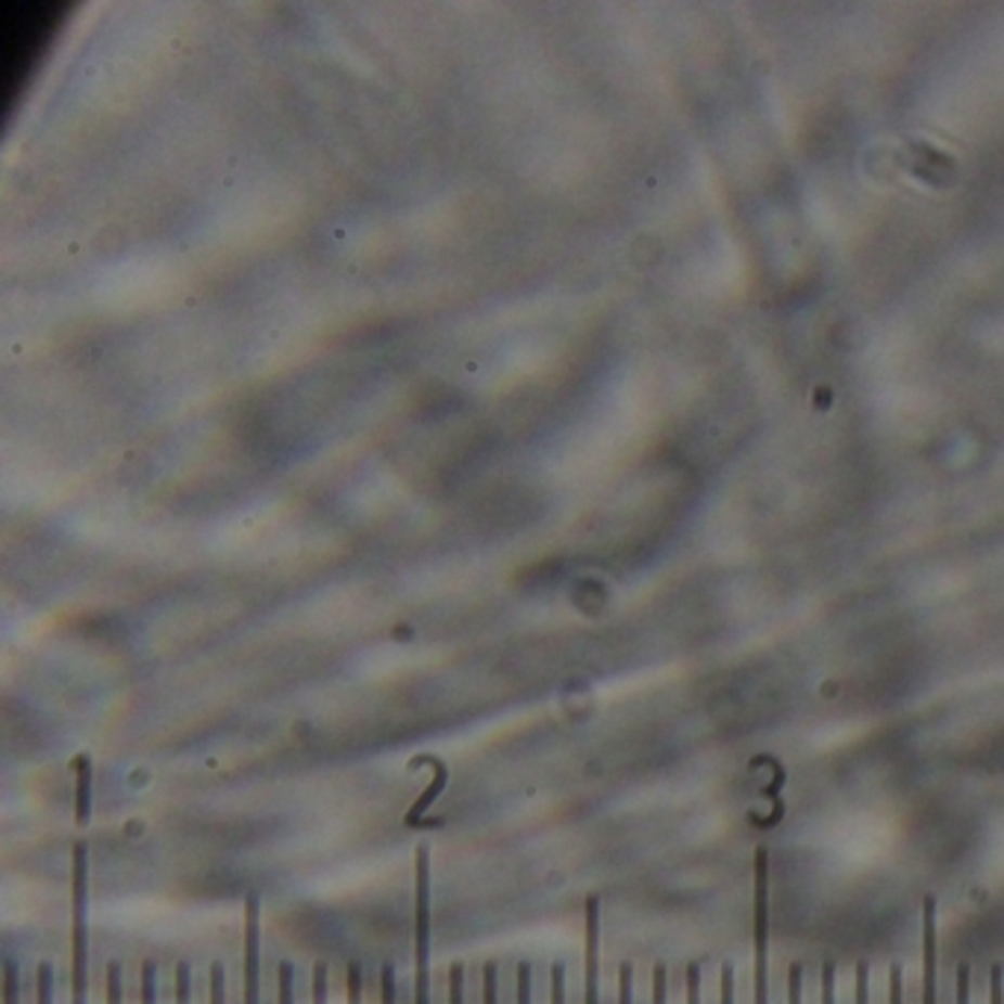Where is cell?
I'll use <instances>...</instances> for the list:
<instances>
[{"instance_id":"obj_31","label":"cell","mask_w":1004,"mask_h":1004,"mask_svg":"<svg viewBox=\"0 0 1004 1004\" xmlns=\"http://www.w3.org/2000/svg\"><path fill=\"white\" fill-rule=\"evenodd\" d=\"M722 1004H734V966H722Z\"/></svg>"},{"instance_id":"obj_22","label":"cell","mask_w":1004,"mask_h":1004,"mask_svg":"<svg viewBox=\"0 0 1004 1004\" xmlns=\"http://www.w3.org/2000/svg\"><path fill=\"white\" fill-rule=\"evenodd\" d=\"M801 995H805V969L793 966L787 975V1004H801Z\"/></svg>"},{"instance_id":"obj_7","label":"cell","mask_w":1004,"mask_h":1004,"mask_svg":"<svg viewBox=\"0 0 1004 1004\" xmlns=\"http://www.w3.org/2000/svg\"><path fill=\"white\" fill-rule=\"evenodd\" d=\"M425 760L430 763V767H434V781H430V787H427L425 793H422V796L415 798L413 808L407 810L404 825H415L419 819L425 816L427 810H430V805H434L436 798L442 796V789H446V784H448V767H446V763H439L436 757H425Z\"/></svg>"},{"instance_id":"obj_16","label":"cell","mask_w":1004,"mask_h":1004,"mask_svg":"<svg viewBox=\"0 0 1004 1004\" xmlns=\"http://www.w3.org/2000/svg\"><path fill=\"white\" fill-rule=\"evenodd\" d=\"M175 995L177 1004H192V966L189 963H177Z\"/></svg>"},{"instance_id":"obj_6","label":"cell","mask_w":1004,"mask_h":1004,"mask_svg":"<svg viewBox=\"0 0 1004 1004\" xmlns=\"http://www.w3.org/2000/svg\"><path fill=\"white\" fill-rule=\"evenodd\" d=\"M74 772H77V793H74V819H77V825H86L89 816H92V760L86 755H80L74 760Z\"/></svg>"},{"instance_id":"obj_1","label":"cell","mask_w":1004,"mask_h":1004,"mask_svg":"<svg viewBox=\"0 0 1004 1004\" xmlns=\"http://www.w3.org/2000/svg\"><path fill=\"white\" fill-rule=\"evenodd\" d=\"M755 1004H769V851H755Z\"/></svg>"},{"instance_id":"obj_21","label":"cell","mask_w":1004,"mask_h":1004,"mask_svg":"<svg viewBox=\"0 0 1004 1004\" xmlns=\"http://www.w3.org/2000/svg\"><path fill=\"white\" fill-rule=\"evenodd\" d=\"M854 1004H870V963H858L854 969Z\"/></svg>"},{"instance_id":"obj_9","label":"cell","mask_w":1004,"mask_h":1004,"mask_svg":"<svg viewBox=\"0 0 1004 1004\" xmlns=\"http://www.w3.org/2000/svg\"><path fill=\"white\" fill-rule=\"evenodd\" d=\"M278 1004H295V966L289 961L278 966Z\"/></svg>"},{"instance_id":"obj_10","label":"cell","mask_w":1004,"mask_h":1004,"mask_svg":"<svg viewBox=\"0 0 1004 1004\" xmlns=\"http://www.w3.org/2000/svg\"><path fill=\"white\" fill-rule=\"evenodd\" d=\"M331 995V969L327 963H316L312 969V1004H327Z\"/></svg>"},{"instance_id":"obj_23","label":"cell","mask_w":1004,"mask_h":1004,"mask_svg":"<svg viewBox=\"0 0 1004 1004\" xmlns=\"http://www.w3.org/2000/svg\"><path fill=\"white\" fill-rule=\"evenodd\" d=\"M837 999V966L825 963L822 966V1004H834Z\"/></svg>"},{"instance_id":"obj_18","label":"cell","mask_w":1004,"mask_h":1004,"mask_svg":"<svg viewBox=\"0 0 1004 1004\" xmlns=\"http://www.w3.org/2000/svg\"><path fill=\"white\" fill-rule=\"evenodd\" d=\"M381 1004H398V978L392 963H384L381 969Z\"/></svg>"},{"instance_id":"obj_5","label":"cell","mask_w":1004,"mask_h":1004,"mask_svg":"<svg viewBox=\"0 0 1004 1004\" xmlns=\"http://www.w3.org/2000/svg\"><path fill=\"white\" fill-rule=\"evenodd\" d=\"M601 908L598 899L587 901V1002L601 1004Z\"/></svg>"},{"instance_id":"obj_8","label":"cell","mask_w":1004,"mask_h":1004,"mask_svg":"<svg viewBox=\"0 0 1004 1004\" xmlns=\"http://www.w3.org/2000/svg\"><path fill=\"white\" fill-rule=\"evenodd\" d=\"M3 1004H22V975L15 961H3Z\"/></svg>"},{"instance_id":"obj_25","label":"cell","mask_w":1004,"mask_h":1004,"mask_svg":"<svg viewBox=\"0 0 1004 1004\" xmlns=\"http://www.w3.org/2000/svg\"><path fill=\"white\" fill-rule=\"evenodd\" d=\"M654 1004H669V969L662 963L654 966Z\"/></svg>"},{"instance_id":"obj_28","label":"cell","mask_w":1004,"mask_h":1004,"mask_svg":"<svg viewBox=\"0 0 1004 1004\" xmlns=\"http://www.w3.org/2000/svg\"><path fill=\"white\" fill-rule=\"evenodd\" d=\"M890 1004H904V975L899 963L890 966Z\"/></svg>"},{"instance_id":"obj_13","label":"cell","mask_w":1004,"mask_h":1004,"mask_svg":"<svg viewBox=\"0 0 1004 1004\" xmlns=\"http://www.w3.org/2000/svg\"><path fill=\"white\" fill-rule=\"evenodd\" d=\"M156 963H142V981H139V1004H156Z\"/></svg>"},{"instance_id":"obj_20","label":"cell","mask_w":1004,"mask_h":1004,"mask_svg":"<svg viewBox=\"0 0 1004 1004\" xmlns=\"http://www.w3.org/2000/svg\"><path fill=\"white\" fill-rule=\"evenodd\" d=\"M686 1004H701V963L686 966Z\"/></svg>"},{"instance_id":"obj_2","label":"cell","mask_w":1004,"mask_h":1004,"mask_svg":"<svg viewBox=\"0 0 1004 1004\" xmlns=\"http://www.w3.org/2000/svg\"><path fill=\"white\" fill-rule=\"evenodd\" d=\"M413 1004L430 1002V887L415 890V999Z\"/></svg>"},{"instance_id":"obj_17","label":"cell","mask_w":1004,"mask_h":1004,"mask_svg":"<svg viewBox=\"0 0 1004 1004\" xmlns=\"http://www.w3.org/2000/svg\"><path fill=\"white\" fill-rule=\"evenodd\" d=\"M106 1004H125V987H121V966L118 963L106 966Z\"/></svg>"},{"instance_id":"obj_12","label":"cell","mask_w":1004,"mask_h":1004,"mask_svg":"<svg viewBox=\"0 0 1004 1004\" xmlns=\"http://www.w3.org/2000/svg\"><path fill=\"white\" fill-rule=\"evenodd\" d=\"M36 1004H53V966L39 963L36 973Z\"/></svg>"},{"instance_id":"obj_11","label":"cell","mask_w":1004,"mask_h":1004,"mask_svg":"<svg viewBox=\"0 0 1004 1004\" xmlns=\"http://www.w3.org/2000/svg\"><path fill=\"white\" fill-rule=\"evenodd\" d=\"M448 1004H466V966L463 963H454L451 966V975H448Z\"/></svg>"},{"instance_id":"obj_24","label":"cell","mask_w":1004,"mask_h":1004,"mask_svg":"<svg viewBox=\"0 0 1004 1004\" xmlns=\"http://www.w3.org/2000/svg\"><path fill=\"white\" fill-rule=\"evenodd\" d=\"M551 1004H566V969L559 963L551 966Z\"/></svg>"},{"instance_id":"obj_19","label":"cell","mask_w":1004,"mask_h":1004,"mask_svg":"<svg viewBox=\"0 0 1004 1004\" xmlns=\"http://www.w3.org/2000/svg\"><path fill=\"white\" fill-rule=\"evenodd\" d=\"M363 990H365V975L360 963L348 966V1004H363Z\"/></svg>"},{"instance_id":"obj_29","label":"cell","mask_w":1004,"mask_h":1004,"mask_svg":"<svg viewBox=\"0 0 1004 1004\" xmlns=\"http://www.w3.org/2000/svg\"><path fill=\"white\" fill-rule=\"evenodd\" d=\"M969 995H973V969L961 966L957 969V1004H969Z\"/></svg>"},{"instance_id":"obj_14","label":"cell","mask_w":1004,"mask_h":1004,"mask_svg":"<svg viewBox=\"0 0 1004 1004\" xmlns=\"http://www.w3.org/2000/svg\"><path fill=\"white\" fill-rule=\"evenodd\" d=\"M533 999V966L518 963L516 969V1004H530Z\"/></svg>"},{"instance_id":"obj_26","label":"cell","mask_w":1004,"mask_h":1004,"mask_svg":"<svg viewBox=\"0 0 1004 1004\" xmlns=\"http://www.w3.org/2000/svg\"><path fill=\"white\" fill-rule=\"evenodd\" d=\"M619 1004H633V966L621 963L619 966Z\"/></svg>"},{"instance_id":"obj_27","label":"cell","mask_w":1004,"mask_h":1004,"mask_svg":"<svg viewBox=\"0 0 1004 1004\" xmlns=\"http://www.w3.org/2000/svg\"><path fill=\"white\" fill-rule=\"evenodd\" d=\"M484 1004H498V966L487 963L484 966Z\"/></svg>"},{"instance_id":"obj_15","label":"cell","mask_w":1004,"mask_h":1004,"mask_svg":"<svg viewBox=\"0 0 1004 1004\" xmlns=\"http://www.w3.org/2000/svg\"><path fill=\"white\" fill-rule=\"evenodd\" d=\"M224 995H228V975L221 963H213L209 966V1004H224Z\"/></svg>"},{"instance_id":"obj_30","label":"cell","mask_w":1004,"mask_h":1004,"mask_svg":"<svg viewBox=\"0 0 1004 1004\" xmlns=\"http://www.w3.org/2000/svg\"><path fill=\"white\" fill-rule=\"evenodd\" d=\"M990 1004H1004V969L993 966L990 973Z\"/></svg>"},{"instance_id":"obj_4","label":"cell","mask_w":1004,"mask_h":1004,"mask_svg":"<svg viewBox=\"0 0 1004 1004\" xmlns=\"http://www.w3.org/2000/svg\"><path fill=\"white\" fill-rule=\"evenodd\" d=\"M245 1004H259V899L245 901Z\"/></svg>"},{"instance_id":"obj_3","label":"cell","mask_w":1004,"mask_h":1004,"mask_svg":"<svg viewBox=\"0 0 1004 1004\" xmlns=\"http://www.w3.org/2000/svg\"><path fill=\"white\" fill-rule=\"evenodd\" d=\"M922 1004H940V975H937V901L922 904Z\"/></svg>"}]
</instances>
